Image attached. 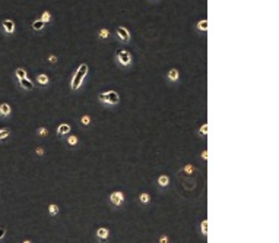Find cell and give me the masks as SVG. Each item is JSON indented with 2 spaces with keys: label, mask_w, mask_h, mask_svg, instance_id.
<instances>
[{
  "label": "cell",
  "mask_w": 279,
  "mask_h": 243,
  "mask_svg": "<svg viewBox=\"0 0 279 243\" xmlns=\"http://www.w3.org/2000/svg\"><path fill=\"white\" fill-rule=\"evenodd\" d=\"M95 237L100 243H107L110 239V230L107 227H98L95 231Z\"/></svg>",
  "instance_id": "5"
},
{
  "label": "cell",
  "mask_w": 279,
  "mask_h": 243,
  "mask_svg": "<svg viewBox=\"0 0 279 243\" xmlns=\"http://www.w3.org/2000/svg\"><path fill=\"white\" fill-rule=\"evenodd\" d=\"M88 70H89V67H88L86 63H82V65L78 66V69L75 70V75L72 76V81H70L72 91H78L82 86V84H83V81H85L88 75Z\"/></svg>",
  "instance_id": "1"
},
{
  "label": "cell",
  "mask_w": 279,
  "mask_h": 243,
  "mask_svg": "<svg viewBox=\"0 0 279 243\" xmlns=\"http://www.w3.org/2000/svg\"><path fill=\"white\" fill-rule=\"evenodd\" d=\"M5 233H6V229L5 227H0V239L5 236Z\"/></svg>",
  "instance_id": "30"
},
{
  "label": "cell",
  "mask_w": 279,
  "mask_h": 243,
  "mask_svg": "<svg viewBox=\"0 0 279 243\" xmlns=\"http://www.w3.org/2000/svg\"><path fill=\"white\" fill-rule=\"evenodd\" d=\"M116 60H117V63H119L121 67H129V66H132V54L130 51H127L124 48H120L116 51Z\"/></svg>",
  "instance_id": "3"
},
{
  "label": "cell",
  "mask_w": 279,
  "mask_h": 243,
  "mask_svg": "<svg viewBox=\"0 0 279 243\" xmlns=\"http://www.w3.org/2000/svg\"><path fill=\"white\" fill-rule=\"evenodd\" d=\"M3 28L6 34H13L15 32V22L12 19H5L3 21Z\"/></svg>",
  "instance_id": "9"
},
{
  "label": "cell",
  "mask_w": 279,
  "mask_h": 243,
  "mask_svg": "<svg viewBox=\"0 0 279 243\" xmlns=\"http://www.w3.org/2000/svg\"><path fill=\"white\" fill-rule=\"evenodd\" d=\"M10 105L7 104V103H3V104L0 105V116H3V117H6V116H9L10 114Z\"/></svg>",
  "instance_id": "17"
},
{
  "label": "cell",
  "mask_w": 279,
  "mask_h": 243,
  "mask_svg": "<svg viewBox=\"0 0 279 243\" xmlns=\"http://www.w3.org/2000/svg\"><path fill=\"white\" fill-rule=\"evenodd\" d=\"M202 234H203V236L207 234V220H203V221H202Z\"/></svg>",
  "instance_id": "22"
},
{
  "label": "cell",
  "mask_w": 279,
  "mask_h": 243,
  "mask_svg": "<svg viewBox=\"0 0 279 243\" xmlns=\"http://www.w3.org/2000/svg\"><path fill=\"white\" fill-rule=\"evenodd\" d=\"M22 243H34V242H32V240H31V239H25V240H24V242H22Z\"/></svg>",
  "instance_id": "33"
},
{
  "label": "cell",
  "mask_w": 279,
  "mask_h": 243,
  "mask_svg": "<svg viewBox=\"0 0 279 243\" xmlns=\"http://www.w3.org/2000/svg\"><path fill=\"white\" fill-rule=\"evenodd\" d=\"M206 129H207V125H203L202 126V136H206Z\"/></svg>",
  "instance_id": "29"
},
{
  "label": "cell",
  "mask_w": 279,
  "mask_h": 243,
  "mask_svg": "<svg viewBox=\"0 0 279 243\" xmlns=\"http://www.w3.org/2000/svg\"><path fill=\"white\" fill-rule=\"evenodd\" d=\"M98 38L100 40H108L110 38V31L107 28H101L98 31Z\"/></svg>",
  "instance_id": "19"
},
{
  "label": "cell",
  "mask_w": 279,
  "mask_h": 243,
  "mask_svg": "<svg viewBox=\"0 0 279 243\" xmlns=\"http://www.w3.org/2000/svg\"><path fill=\"white\" fill-rule=\"evenodd\" d=\"M168 242H170V237L167 234H161L160 239H158V243H168Z\"/></svg>",
  "instance_id": "24"
},
{
  "label": "cell",
  "mask_w": 279,
  "mask_h": 243,
  "mask_svg": "<svg viewBox=\"0 0 279 243\" xmlns=\"http://www.w3.org/2000/svg\"><path fill=\"white\" fill-rule=\"evenodd\" d=\"M9 133H10V132L7 131V129H5V131H0V139L7 138V136H9Z\"/></svg>",
  "instance_id": "27"
},
{
  "label": "cell",
  "mask_w": 279,
  "mask_h": 243,
  "mask_svg": "<svg viewBox=\"0 0 279 243\" xmlns=\"http://www.w3.org/2000/svg\"><path fill=\"white\" fill-rule=\"evenodd\" d=\"M156 184H158V188H160V189H165L167 186L170 184V176H167V174H161V176H158V179H156Z\"/></svg>",
  "instance_id": "8"
},
{
  "label": "cell",
  "mask_w": 279,
  "mask_h": 243,
  "mask_svg": "<svg viewBox=\"0 0 279 243\" xmlns=\"http://www.w3.org/2000/svg\"><path fill=\"white\" fill-rule=\"evenodd\" d=\"M108 201H110V204L113 205L114 208H121L126 204V195H124V192L121 191H114L110 193Z\"/></svg>",
  "instance_id": "4"
},
{
  "label": "cell",
  "mask_w": 279,
  "mask_h": 243,
  "mask_svg": "<svg viewBox=\"0 0 279 243\" xmlns=\"http://www.w3.org/2000/svg\"><path fill=\"white\" fill-rule=\"evenodd\" d=\"M67 133H70V125L69 123H61V125L57 127V135L59 136H64Z\"/></svg>",
  "instance_id": "11"
},
{
  "label": "cell",
  "mask_w": 279,
  "mask_h": 243,
  "mask_svg": "<svg viewBox=\"0 0 279 243\" xmlns=\"http://www.w3.org/2000/svg\"><path fill=\"white\" fill-rule=\"evenodd\" d=\"M202 158H203V160H205V161H206V160H207V151H206V150H205V151H203V154H202Z\"/></svg>",
  "instance_id": "32"
},
{
  "label": "cell",
  "mask_w": 279,
  "mask_h": 243,
  "mask_svg": "<svg viewBox=\"0 0 279 243\" xmlns=\"http://www.w3.org/2000/svg\"><path fill=\"white\" fill-rule=\"evenodd\" d=\"M116 34H117V37L121 43H129L130 41V32L127 31V28L124 26H119V28H116Z\"/></svg>",
  "instance_id": "6"
},
{
  "label": "cell",
  "mask_w": 279,
  "mask_h": 243,
  "mask_svg": "<svg viewBox=\"0 0 279 243\" xmlns=\"http://www.w3.org/2000/svg\"><path fill=\"white\" fill-rule=\"evenodd\" d=\"M44 26H46V24H44L41 19H35L32 22L31 28H32V31H35V32H41V31L44 29Z\"/></svg>",
  "instance_id": "14"
},
{
  "label": "cell",
  "mask_w": 279,
  "mask_h": 243,
  "mask_svg": "<svg viewBox=\"0 0 279 243\" xmlns=\"http://www.w3.org/2000/svg\"><path fill=\"white\" fill-rule=\"evenodd\" d=\"M66 141H67V145H70V146H76L79 144V138L76 135H69Z\"/></svg>",
  "instance_id": "18"
},
{
  "label": "cell",
  "mask_w": 279,
  "mask_h": 243,
  "mask_svg": "<svg viewBox=\"0 0 279 243\" xmlns=\"http://www.w3.org/2000/svg\"><path fill=\"white\" fill-rule=\"evenodd\" d=\"M48 62H51V63H56V62H57V57H56V56H48Z\"/></svg>",
  "instance_id": "28"
},
{
  "label": "cell",
  "mask_w": 279,
  "mask_h": 243,
  "mask_svg": "<svg viewBox=\"0 0 279 243\" xmlns=\"http://www.w3.org/2000/svg\"><path fill=\"white\" fill-rule=\"evenodd\" d=\"M37 82H38L41 86H46V85L50 84V78H48V75H46V73H40V75L37 76Z\"/></svg>",
  "instance_id": "16"
},
{
  "label": "cell",
  "mask_w": 279,
  "mask_h": 243,
  "mask_svg": "<svg viewBox=\"0 0 279 243\" xmlns=\"http://www.w3.org/2000/svg\"><path fill=\"white\" fill-rule=\"evenodd\" d=\"M37 155H44V150L42 148H37Z\"/></svg>",
  "instance_id": "31"
},
{
  "label": "cell",
  "mask_w": 279,
  "mask_h": 243,
  "mask_svg": "<svg viewBox=\"0 0 279 243\" xmlns=\"http://www.w3.org/2000/svg\"><path fill=\"white\" fill-rule=\"evenodd\" d=\"M138 199H139V202L142 205H149V204H151V201H152V196H151V193H149V192H142Z\"/></svg>",
  "instance_id": "10"
},
{
  "label": "cell",
  "mask_w": 279,
  "mask_h": 243,
  "mask_svg": "<svg viewBox=\"0 0 279 243\" xmlns=\"http://www.w3.org/2000/svg\"><path fill=\"white\" fill-rule=\"evenodd\" d=\"M18 82H19V85L25 89V91H32L34 89V82L31 79L28 78H22V79H18Z\"/></svg>",
  "instance_id": "7"
},
{
  "label": "cell",
  "mask_w": 279,
  "mask_h": 243,
  "mask_svg": "<svg viewBox=\"0 0 279 243\" xmlns=\"http://www.w3.org/2000/svg\"><path fill=\"white\" fill-rule=\"evenodd\" d=\"M98 100H100L102 104L105 105H117L120 103V97L116 91H105V92H100L98 94Z\"/></svg>",
  "instance_id": "2"
},
{
  "label": "cell",
  "mask_w": 279,
  "mask_h": 243,
  "mask_svg": "<svg viewBox=\"0 0 279 243\" xmlns=\"http://www.w3.org/2000/svg\"><path fill=\"white\" fill-rule=\"evenodd\" d=\"M60 214V207L57 204H50L48 205V215L51 217H57Z\"/></svg>",
  "instance_id": "15"
},
{
  "label": "cell",
  "mask_w": 279,
  "mask_h": 243,
  "mask_svg": "<svg viewBox=\"0 0 279 243\" xmlns=\"http://www.w3.org/2000/svg\"><path fill=\"white\" fill-rule=\"evenodd\" d=\"M196 29L202 34H206V31H207V19L203 18L202 21H199V22L196 24Z\"/></svg>",
  "instance_id": "13"
},
{
  "label": "cell",
  "mask_w": 279,
  "mask_h": 243,
  "mask_svg": "<svg viewBox=\"0 0 279 243\" xmlns=\"http://www.w3.org/2000/svg\"><path fill=\"white\" fill-rule=\"evenodd\" d=\"M15 75H16V78L18 79H22V78H27V70L25 69H22V67H19V69H16V72H15Z\"/></svg>",
  "instance_id": "21"
},
{
  "label": "cell",
  "mask_w": 279,
  "mask_h": 243,
  "mask_svg": "<svg viewBox=\"0 0 279 243\" xmlns=\"http://www.w3.org/2000/svg\"><path fill=\"white\" fill-rule=\"evenodd\" d=\"M80 123L83 126H88L89 123H91V117L89 116H82V119H80Z\"/></svg>",
  "instance_id": "23"
},
{
  "label": "cell",
  "mask_w": 279,
  "mask_h": 243,
  "mask_svg": "<svg viewBox=\"0 0 279 243\" xmlns=\"http://www.w3.org/2000/svg\"><path fill=\"white\" fill-rule=\"evenodd\" d=\"M184 171H186L187 174H190V173H193V171H194V167H193L192 164H187L186 167H184Z\"/></svg>",
  "instance_id": "26"
},
{
  "label": "cell",
  "mask_w": 279,
  "mask_h": 243,
  "mask_svg": "<svg viewBox=\"0 0 279 243\" xmlns=\"http://www.w3.org/2000/svg\"><path fill=\"white\" fill-rule=\"evenodd\" d=\"M44 24H48V22H51V13L48 12V10H44V12L41 13V18H40Z\"/></svg>",
  "instance_id": "20"
},
{
  "label": "cell",
  "mask_w": 279,
  "mask_h": 243,
  "mask_svg": "<svg viewBox=\"0 0 279 243\" xmlns=\"http://www.w3.org/2000/svg\"><path fill=\"white\" fill-rule=\"evenodd\" d=\"M151 2H152V0H151Z\"/></svg>",
  "instance_id": "34"
},
{
  "label": "cell",
  "mask_w": 279,
  "mask_h": 243,
  "mask_svg": "<svg viewBox=\"0 0 279 243\" xmlns=\"http://www.w3.org/2000/svg\"><path fill=\"white\" fill-rule=\"evenodd\" d=\"M37 133H38L40 136H46L47 133H48V131H47V127H40V129L37 131Z\"/></svg>",
  "instance_id": "25"
},
{
  "label": "cell",
  "mask_w": 279,
  "mask_h": 243,
  "mask_svg": "<svg viewBox=\"0 0 279 243\" xmlns=\"http://www.w3.org/2000/svg\"><path fill=\"white\" fill-rule=\"evenodd\" d=\"M167 78H168L170 82H177L178 78H180V72L177 70V69H170L168 73H167Z\"/></svg>",
  "instance_id": "12"
}]
</instances>
